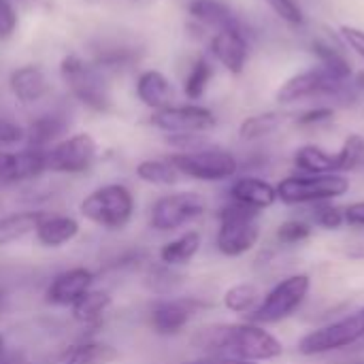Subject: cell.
<instances>
[{
	"instance_id": "cell-24",
	"label": "cell",
	"mask_w": 364,
	"mask_h": 364,
	"mask_svg": "<svg viewBox=\"0 0 364 364\" xmlns=\"http://www.w3.org/2000/svg\"><path fill=\"white\" fill-rule=\"evenodd\" d=\"M113 305V299L107 290H96L92 288L87 294H83L73 307V320L79 322L81 326H98L102 318L109 314Z\"/></svg>"
},
{
	"instance_id": "cell-8",
	"label": "cell",
	"mask_w": 364,
	"mask_h": 364,
	"mask_svg": "<svg viewBox=\"0 0 364 364\" xmlns=\"http://www.w3.org/2000/svg\"><path fill=\"white\" fill-rule=\"evenodd\" d=\"M277 200L286 205H314L324 200H335L348 194L350 179L341 173L326 175H290L277 186Z\"/></svg>"
},
{
	"instance_id": "cell-10",
	"label": "cell",
	"mask_w": 364,
	"mask_h": 364,
	"mask_svg": "<svg viewBox=\"0 0 364 364\" xmlns=\"http://www.w3.org/2000/svg\"><path fill=\"white\" fill-rule=\"evenodd\" d=\"M98 158V143L90 132H75L64 136L45 151L47 173L53 175H83Z\"/></svg>"
},
{
	"instance_id": "cell-42",
	"label": "cell",
	"mask_w": 364,
	"mask_h": 364,
	"mask_svg": "<svg viewBox=\"0 0 364 364\" xmlns=\"http://www.w3.org/2000/svg\"><path fill=\"white\" fill-rule=\"evenodd\" d=\"M2 311H4V294L0 292V316H2Z\"/></svg>"
},
{
	"instance_id": "cell-32",
	"label": "cell",
	"mask_w": 364,
	"mask_h": 364,
	"mask_svg": "<svg viewBox=\"0 0 364 364\" xmlns=\"http://www.w3.org/2000/svg\"><path fill=\"white\" fill-rule=\"evenodd\" d=\"M311 222L324 230H339L346 224V215L343 209H339L337 205H333L331 200L324 203H314L311 205V213H309Z\"/></svg>"
},
{
	"instance_id": "cell-14",
	"label": "cell",
	"mask_w": 364,
	"mask_h": 364,
	"mask_svg": "<svg viewBox=\"0 0 364 364\" xmlns=\"http://www.w3.org/2000/svg\"><path fill=\"white\" fill-rule=\"evenodd\" d=\"M96 275L87 267H73L58 273L45 290V303L51 307H73L94 288Z\"/></svg>"
},
{
	"instance_id": "cell-43",
	"label": "cell",
	"mask_w": 364,
	"mask_h": 364,
	"mask_svg": "<svg viewBox=\"0 0 364 364\" xmlns=\"http://www.w3.org/2000/svg\"><path fill=\"white\" fill-rule=\"evenodd\" d=\"M2 354H4V337L0 335V358H2Z\"/></svg>"
},
{
	"instance_id": "cell-33",
	"label": "cell",
	"mask_w": 364,
	"mask_h": 364,
	"mask_svg": "<svg viewBox=\"0 0 364 364\" xmlns=\"http://www.w3.org/2000/svg\"><path fill=\"white\" fill-rule=\"evenodd\" d=\"M275 237L282 245H299L311 237V226L303 220H288L279 224Z\"/></svg>"
},
{
	"instance_id": "cell-3",
	"label": "cell",
	"mask_w": 364,
	"mask_h": 364,
	"mask_svg": "<svg viewBox=\"0 0 364 364\" xmlns=\"http://www.w3.org/2000/svg\"><path fill=\"white\" fill-rule=\"evenodd\" d=\"M136 211V198L132 190L124 183H105L90 194H85L79 203V213L94 226L102 230H124Z\"/></svg>"
},
{
	"instance_id": "cell-21",
	"label": "cell",
	"mask_w": 364,
	"mask_h": 364,
	"mask_svg": "<svg viewBox=\"0 0 364 364\" xmlns=\"http://www.w3.org/2000/svg\"><path fill=\"white\" fill-rule=\"evenodd\" d=\"M68 130V122L62 113H45L30 122L26 128V147L34 149H49L58 141H62L64 132Z\"/></svg>"
},
{
	"instance_id": "cell-2",
	"label": "cell",
	"mask_w": 364,
	"mask_h": 364,
	"mask_svg": "<svg viewBox=\"0 0 364 364\" xmlns=\"http://www.w3.org/2000/svg\"><path fill=\"white\" fill-rule=\"evenodd\" d=\"M60 77L70 96L94 113L113 111V96L105 70L79 53H66L60 62Z\"/></svg>"
},
{
	"instance_id": "cell-30",
	"label": "cell",
	"mask_w": 364,
	"mask_h": 364,
	"mask_svg": "<svg viewBox=\"0 0 364 364\" xmlns=\"http://www.w3.org/2000/svg\"><path fill=\"white\" fill-rule=\"evenodd\" d=\"M222 303L232 314L250 316L260 303V292H258V288L254 284H237V286H232V288H228L224 292Z\"/></svg>"
},
{
	"instance_id": "cell-12",
	"label": "cell",
	"mask_w": 364,
	"mask_h": 364,
	"mask_svg": "<svg viewBox=\"0 0 364 364\" xmlns=\"http://www.w3.org/2000/svg\"><path fill=\"white\" fill-rule=\"evenodd\" d=\"M205 307L196 299H160L149 307V328L160 337H177L186 331L192 318Z\"/></svg>"
},
{
	"instance_id": "cell-39",
	"label": "cell",
	"mask_w": 364,
	"mask_h": 364,
	"mask_svg": "<svg viewBox=\"0 0 364 364\" xmlns=\"http://www.w3.org/2000/svg\"><path fill=\"white\" fill-rule=\"evenodd\" d=\"M339 36L346 43V47H350L356 55H360L364 60V30L352 23H343L339 26Z\"/></svg>"
},
{
	"instance_id": "cell-41",
	"label": "cell",
	"mask_w": 364,
	"mask_h": 364,
	"mask_svg": "<svg viewBox=\"0 0 364 364\" xmlns=\"http://www.w3.org/2000/svg\"><path fill=\"white\" fill-rule=\"evenodd\" d=\"M190 364H260V363H250V360H239V358H226V356H205L196 363Z\"/></svg>"
},
{
	"instance_id": "cell-36",
	"label": "cell",
	"mask_w": 364,
	"mask_h": 364,
	"mask_svg": "<svg viewBox=\"0 0 364 364\" xmlns=\"http://www.w3.org/2000/svg\"><path fill=\"white\" fill-rule=\"evenodd\" d=\"M333 117H335V109L333 107L318 105V107L307 109L301 115H296V126H301V128H314V126H322V124L333 122Z\"/></svg>"
},
{
	"instance_id": "cell-23",
	"label": "cell",
	"mask_w": 364,
	"mask_h": 364,
	"mask_svg": "<svg viewBox=\"0 0 364 364\" xmlns=\"http://www.w3.org/2000/svg\"><path fill=\"white\" fill-rule=\"evenodd\" d=\"M200 245H203V237L200 232L196 230H188L183 235H179L177 239L173 241H166L160 252H158V258L162 264L166 267H186L194 260V256L200 252Z\"/></svg>"
},
{
	"instance_id": "cell-38",
	"label": "cell",
	"mask_w": 364,
	"mask_h": 364,
	"mask_svg": "<svg viewBox=\"0 0 364 364\" xmlns=\"http://www.w3.org/2000/svg\"><path fill=\"white\" fill-rule=\"evenodd\" d=\"M19 26L17 11L11 0H0V41H9Z\"/></svg>"
},
{
	"instance_id": "cell-31",
	"label": "cell",
	"mask_w": 364,
	"mask_h": 364,
	"mask_svg": "<svg viewBox=\"0 0 364 364\" xmlns=\"http://www.w3.org/2000/svg\"><path fill=\"white\" fill-rule=\"evenodd\" d=\"M364 164V136L358 132H352L346 136L341 149L335 154V171L337 173H348Z\"/></svg>"
},
{
	"instance_id": "cell-18",
	"label": "cell",
	"mask_w": 364,
	"mask_h": 364,
	"mask_svg": "<svg viewBox=\"0 0 364 364\" xmlns=\"http://www.w3.org/2000/svg\"><path fill=\"white\" fill-rule=\"evenodd\" d=\"M79 232H81V224L73 215L47 213L41 220V224L36 226L34 239L38 245H43L47 250H58V247L73 243L79 237Z\"/></svg>"
},
{
	"instance_id": "cell-9",
	"label": "cell",
	"mask_w": 364,
	"mask_h": 364,
	"mask_svg": "<svg viewBox=\"0 0 364 364\" xmlns=\"http://www.w3.org/2000/svg\"><path fill=\"white\" fill-rule=\"evenodd\" d=\"M207 211V203L198 192L181 190L160 196L149 209V228L156 232H175Z\"/></svg>"
},
{
	"instance_id": "cell-16",
	"label": "cell",
	"mask_w": 364,
	"mask_h": 364,
	"mask_svg": "<svg viewBox=\"0 0 364 364\" xmlns=\"http://www.w3.org/2000/svg\"><path fill=\"white\" fill-rule=\"evenodd\" d=\"M134 92H136V98L141 100V105H145L151 111L166 109L175 100V90H173L171 79L158 68H147V70L139 73Z\"/></svg>"
},
{
	"instance_id": "cell-26",
	"label": "cell",
	"mask_w": 364,
	"mask_h": 364,
	"mask_svg": "<svg viewBox=\"0 0 364 364\" xmlns=\"http://www.w3.org/2000/svg\"><path fill=\"white\" fill-rule=\"evenodd\" d=\"M119 360L117 348L105 341H83L73 346L62 364H115Z\"/></svg>"
},
{
	"instance_id": "cell-22",
	"label": "cell",
	"mask_w": 364,
	"mask_h": 364,
	"mask_svg": "<svg viewBox=\"0 0 364 364\" xmlns=\"http://www.w3.org/2000/svg\"><path fill=\"white\" fill-rule=\"evenodd\" d=\"M45 215L47 211L41 209H23L0 215V247H9L13 243L23 241L28 235H34L36 226Z\"/></svg>"
},
{
	"instance_id": "cell-40",
	"label": "cell",
	"mask_w": 364,
	"mask_h": 364,
	"mask_svg": "<svg viewBox=\"0 0 364 364\" xmlns=\"http://www.w3.org/2000/svg\"><path fill=\"white\" fill-rule=\"evenodd\" d=\"M346 224L352 228H364V200H356L343 209Z\"/></svg>"
},
{
	"instance_id": "cell-13",
	"label": "cell",
	"mask_w": 364,
	"mask_h": 364,
	"mask_svg": "<svg viewBox=\"0 0 364 364\" xmlns=\"http://www.w3.org/2000/svg\"><path fill=\"white\" fill-rule=\"evenodd\" d=\"M209 51L230 75H241L247 66L250 45L243 28H222L211 32Z\"/></svg>"
},
{
	"instance_id": "cell-29",
	"label": "cell",
	"mask_w": 364,
	"mask_h": 364,
	"mask_svg": "<svg viewBox=\"0 0 364 364\" xmlns=\"http://www.w3.org/2000/svg\"><path fill=\"white\" fill-rule=\"evenodd\" d=\"M211 79H213V66H211V62L205 55L196 58L192 62L186 79H183V94H186V98L188 100H200L205 96V92H207Z\"/></svg>"
},
{
	"instance_id": "cell-27",
	"label": "cell",
	"mask_w": 364,
	"mask_h": 364,
	"mask_svg": "<svg viewBox=\"0 0 364 364\" xmlns=\"http://www.w3.org/2000/svg\"><path fill=\"white\" fill-rule=\"evenodd\" d=\"M136 179L149 186H158V188H171L175 183H179L181 175L179 171L171 164L168 158H147L141 160L134 168Z\"/></svg>"
},
{
	"instance_id": "cell-25",
	"label": "cell",
	"mask_w": 364,
	"mask_h": 364,
	"mask_svg": "<svg viewBox=\"0 0 364 364\" xmlns=\"http://www.w3.org/2000/svg\"><path fill=\"white\" fill-rule=\"evenodd\" d=\"M288 122V115L282 111H262L245 117L239 126V139L241 141H260L277 132L284 124Z\"/></svg>"
},
{
	"instance_id": "cell-17",
	"label": "cell",
	"mask_w": 364,
	"mask_h": 364,
	"mask_svg": "<svg viewBox=\"0 0 364 364\" xmlns=\"http://www.w3.org/2000/svg\"><path fill=\"white\" fill-rule=\"evenodd\" d=\"M228 198L235 203H241L245 207H252L256 211H264L277 203V190L267 179H260L254 175H243L232 181V186L228 190Z\"/></svg>"
},
{
	"instance_id": "cell-11",
	"label": "cell",
	"mask_w": 364,
	"mask_h": 364,
	"mask_svg": "<svg viewBox=\"0 0 364 364\" xmlns=\"http://www.w3.org/2000/svg\"><path fill=\"white\" fill-rule=\"evenodd\" d=\"M149 124L166 132L168 136H192V134H205L215 128L218 117L209 107L188 102V105H171L160 111H151Z\"/></svg>"
},
{
	"instance_id": "cell-37",
	"label": "cell",
	"mask_w": 364,
	"mask_h": 364,
	"mask_svg": "<svg viewBox=\"0 0 364 364\" xmlns=\"http://www.w3.org/2000/svg\"><path fill=\"white\" fill-rule=\"evenodd\" d=\"M26 141V128L9 117H0V147H13Z\"/></svg>"
},
{
	"instance_id": "cell-35",
	"label": "cell",
	"mask_w": 364,
	"mask_h": 364,
	"mask_svg": "<svg viewBox=\"0 0 364 364\" xmlns=\"http://www.w3.org/2000/svg\"><path fill=\"white\" fill-rule=\"evenodd\" d=\"M160 264H162V262H160ZM177 284H181V277L173 271V267L162 264V267H158V269H154V271L149 273V286H151V290L158 292V294H168V292H173Z\"/></svg>"
},
{
	"instance_id": "cell-4",
	"label": "cell",
	"mask_w": 364,
	"mask_h": 364,
	"mask_svg": "<svg viewBox=\"0 0 364 364\" xmlns=\"http://www.w3.org/2000/svg\"><path fill=\"white\" fill-rule=\"evenodd\" d=\"M260 211L228 198L218 211L215 247L226 258H239L252 252L260 239Z\"/></svg>"
},
{
	"instance_id": "cell-5",
	"label": "cell",
	"mask_w": 364,
	"mask_h": 364,
	"mask_svg": "<svg viewBox=\"0 0 364 364\" xmlns=\"http://www.w3.org/2000/svg\"><path fill=\"white\" fill-rule=\"evenodd\" d=\"M364 352V307L360 311L307 333L299 341L303 356H324L333 352Z\"/></svg>"
},
{
	"instance_id": "cell-28",
	"label": "cell",
	"mask_w": 364,
	"mask_h": 364,
	"mask_svg": "<svg viewBox=\"0 0 364 364\" xmlns=\"http://www.w3.org/2000/svg\"><path fill=\"white\" fill-rule=\"evenodd\" d=\"M294 166L303 175H326L337 173L335 171V154H328L326 149L318 145H303L294 151Z\"/></svg>"
},
{
	"instance_id": "cell-19",
	"label": "cell",
	"mask_w": 364,
	"mask_h": 364,
	"mask_svg": "<svg viewBox=\"0 0 364 364\" xmlns=\"http://www.w3.org/2000/svg\"><path fill=\"white\" fill-rule=\"evenodd\" d=\"M309 51L316 55L318 64L337 73L339 77H350L354 73L352 62L346 53V43L341 41L339 32L337 36L331 34H316L309 43Z\"/></svg>"
},
{
	"instance_id": "cell-1",
	"label": "cell",
	"mask_w": 364,
	"mask_h": 364,
	"mask_svg": "<svg viewBox=\"0 0 364 364\" xmlns=\"http://www.w3.org/2000/svg\"><path fill=\"white\" fill-rule=\"evenodd\" d=\"M194 346L207 356H226L250 363H269L284 354L282 341L254 322L207 326L196 333Z\"/></svg>"
},
{
	"instance_id": "cell-7",
	"label": "cell",
	"mask_w": 364,
	"mask_h": 364,
	"mask_svg": "<svg viewBox=\"0 0 364 364\" xmlns=\"http://www.w3.org/2000/svg\"><path fill=\"white\" fill-rule=\"evenodd\" d=\"M309 290H311V277L307 273H294L282 279L247 316V322L269 326L288 320L301 309Z\"/></svg>"
},
{
	"instance_id": "cell-34",
	"label": "cell",
	"mask_w": 364,
	"mask_h": 364,
	"mask_svg": "<svg viewBox=\"0 0 364 364\" xmlns=\"http://www.w3.org/2000/svg\"><path fill=\"white\" fill-rule=\"evenodd\" d=\"M271 11L282 19L286 21L288 26H294V28H301L305 23V13L301 9V4L296 0H264Z\"/></svg>"
},
{
	"instance_id": "cell-20",
	"label": "cell",
	"mask_w": 364,
	"mask_h": 364,
	"mask_svg": "<svg viewBox=\"0 0 364 364\" xmlns=\"http://www.w3.org/2000/svg\"><path fill=\"white\" fill-rule=\"evenodd\" d=\"M188 11L200 28H209L213 32L222 28H243L235 11L222 0H192Z\"/></svg>"
},
{
	"instance_id": "cell-6",
	"label": "cell",
	"mask_w": 364,
	"mask_h": 364,
	"mask_svg": "<svg viewBox=\"0 0 364 364\" xmlns=\"http://www.w3.org/2000/svg\"><path fill=\"white\" fill-rule=\"evenodd\" d=\"M181 177L194 181H226L239 173V160L232 151L222 147H200L192 151H175L166 156Z\"/></svg>"
},
{
	"instance_id": "cell-44",
	"label": "cell",
	"mask_w": 364,
	"mask_h": 364,
	"mask_svg": "<svg viewBox=\"0 0 364 364\" xmlns=\"http://www.w3.org/2000/svg\"><path fill=\"white\" fill-rule=\"evenodd\" d=\"M0 364H15V363H0Z\"/></svg>"
},
{
	"instance_id": "cell-15",
	"label": "cell",
	"mask_w": 364,
	"mask_h": 364,
	"mask_svg": "<svg viewBox=\"0 0 364 364\" xmlns=\"http://www.w3.org/2000/svg\"><path fill=\"white\" fill-rule=\"evenodd\" d=\"M9 90L21 105H34L49 96L51 79L41 64H21L11 70Z\"/></svg>"
}]
</instances>
